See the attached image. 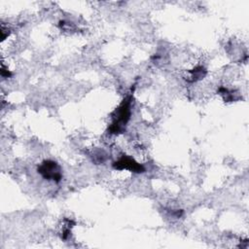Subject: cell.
<instances>
[{
  "instance_id": "3957f363",
  "label": "cell",
  "mask_w": 249,
  "mask_h": 249,
  "mask_svg": "<svg viewBox=\"0 0 249 249\" xmlns=\"http://www.w3.org/2000/svg\"><path fill=\"white\" fill-rule=\"evenodd\" d=\"M113 167L117 170H124L127 169L131 172L135 173H142L145 171V168L142 164L137 162L134 159L129 156L124 155L118 160L113 162Z\"/></svg>"
},
{
  "instance_id": "7a4b0ae2",
  "label": "cell",
  "mask_w": 249,
  "mask_h": 249,
  "mask_svg": "<svg viewBox=\"0 0 249 249\" xmlns=\"http://www.w3.org/2000/svg\"><path fill=\"white\" fill-rule=\"evenodd\" d=\"M37 171L44 179L59 182L62 178V172L59 164L52 160H45L38 166Z\"/></svg>"
},
{
  "instance_id": "277c9868",
  "label": "cell",
  "mask_w": 249,
  "mask_h": 249,
  "mask_svg": "<svg viewBox=\"0 0 249 249\" xmlns=\"http://www.w3.org/2000/svg\"><path fill=\"white\" fill-rule=\"evenodd\" d=\"M189 72H190L191 76H190V79L188 81L191 82V83L196 82V81L202 79L206 75V70L203 66H196L194 69L190 70Z\"/></svg>"
},
{
  "instance_id": "6da1fadb",
  "label": "cell",
  "mask_w": 249,
  "mask_h": 249,
  "mask_svg": "<svg viewBox=\"0 0 249 249\" xmlns=\"http://www.w3.org/2000/svg\"><path fill=\"white\" fill-rule=\"evenodd\" d=\"M133 98V92L127 94L119 107L112 113V123L108 127L110 134L123 133L130 120L131 116V103Z\"/></svg>"
},
{
  "instance_id": "5b68a950",
  "label": "cell",
  "mask_w": 249,
  "mask_h": 249,
  "mask_svg": "<svg viewBox=\"0 0 249 249\" xmlns=\"http://www.w3.org/2000/svg\"><path fill=\"white\" fill-rule=\"evenodd\" d=\"M1 76L4 77V78H9V77L12 76V73L8 69H6L4 67V65H2V67H1Z\"/></svg>"
}]
</instances>
